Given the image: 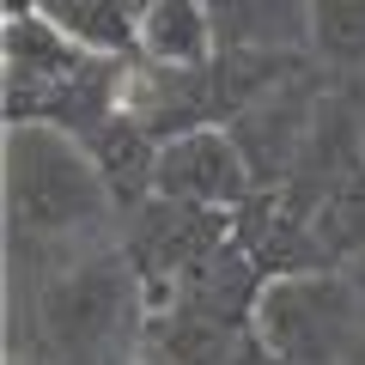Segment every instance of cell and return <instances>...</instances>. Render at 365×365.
Wrapping results in <instances>:
<instances>
[{"instance_id":"obj_14","label":"cell","mask_w":365,"mask_h":365,"mask_svg":"<svg viewBox=\"0 0 365 365\" xmlns=\"http://www.w3.org/2000/svg\"><path fill=\"white\" fill-rule=\"evenodd\" d=\"M311 61L335 73L365 67V0H311Z\"/></svg>"},{"instance_id":"obj_13","label":"cell","mask_w":365,"mask_h":365,"mask_svg":"<svg viewBox=\"0 0 365 365\" xmlns=\"http://www.w3.org/2000/svg\"><path fill=\"white\" fill-rule=\"evenodd\" d=\"M311 232H317V244H323V256L335 268L365 262V146H359V158H347V170L329 182V195L311 207Z\"/></svg>"},{"instance_id":"obj_6","label":"cell","mask_w":365,"mask_h":365,"mask_svg":"<svg viewBox=\"0 0 365 365\" xmlns=\"http://www.w3.org/2000/svg\"><path fill=\"white\" fill-rule=\"evenodd\" d=\"M323 98H329V91L317 86L311 67H304V73H292L287 86L262 91L244 116L225 122V128H232V140L244 146V158H250V170H256L262 189H280V177L292 170V158H299V146H304V134H311Z\"/></svg>"},{"instance_id":"obj_19","label":"cell","mask_w":365,"mask_h":365,"mask_svg":"<svg viewBox=\"0 0 365 365\" xmlns=\"http://www.w3.org/2000/svg\"><path fill=\"white\" fill-rule=\"evenodd\" d=\"M347 365H365V335H359V341L347 347Z\"/></svg>"},{"instance_id":"obj_16","label":"cell","mask_w":365,"mask_h":365,"mask_svg":"<svg viewBox=\"0 0 365 365\" xmlns=\"http://www.w3.org/2000/svg\"><path fill=\"white\" fill-rule=\"evenodd\" d=\"M128 365H182V359H177V353H165V347H158V341H140Z\"/></svg>"},{"instance_id":"obj_18","label":"cell","mask_w":365,"mask_h":365,"mask_svg":"<svg viewBox=\"0 0 365 365\" xmlns=\"http://www.w3.org/2000/svg\"><path fill=\"white\" fill-rule=\"evenodd\" d=\"M6 365H49V359H37V353H6Z\"/></svg>"},{"instance_id":"obj_11","label":"cell","mask_w":365,"mask_h":365,"mask_svg":"<svg viewBox=\"0 0 365 365\" xmlns=\"http://www.w3.org/2000/svg\"><path fill=\"white\" fill-rule=\"evenodd\" d=\"M220 55L207 0H153L140 13V61L146 67H207Z\"/></svg>"},{"instance_id":"obj_2","label":"cell","mask_w":365,"mask_h":365,"mask_svg":"<svg viewBox=\"0 0 365 365\" xmlns=\"http://www.w3.org/2000/svg\"><path fill=\"white\" fill-rule=\"evenodd\" d=\"M146 287L122 244H98L37 274L31 292V347L49 365H128L146 341Z\"/></svg>"},{"instance_id":"obj_10","label":"cell","mask_w":365,"mask_h":365,"mask_svg":"<svg viewBox=\"0 0 365 365\" xmlns=\"http://www.w3.org/2000/svg\"><path fill=\"white\" fill-rule=\"evenodd\" d=\"M37 19L98 61H140V13L128 0H37Z\"/></svg>"},{"instance_id":"obj_8","label":"cell","mask_w":365,"mask_h":365,"mask_svg":"<svg viewBox=\"0 0 365 365\" xmlns=\"http://www.w3.org/2000/svg\"><path fill=\"white\" fill-rule=\"evenodd\" d=\"M86 146H91V165H98V177H104V189H110V201H116L122 225H128L146 201H158V140L146 134L140 116L116 110V116L91 134Z\"/></svg>"},{"instance_id":"obj_20","label":"cell","mask_w":365,"mask_h":365,"mask_svg":"<svg viewBox=\"0 0 365 365\" xmlns=\"http://www.w3.org/2000/svg\"><path fill=\"white\" fill-rule=\"evenodd\" d=\"M128 6H134V13H146V6H153V0H128Z\"/></svg>"},{"instance_id":"obj_15","label":"cell","mask_w":365,"mask_h":365,"mask_svg":"<svg viewBox=\"0 0 365 365\" xmlns=\"http://www.w3.org/2000/svg\"><path fill=\"white\" fill-rule=\"evenodd\" d=\"M232 365H287V359H280V353L244 323V329H237V347H232Z\"/></svg>"},{"instance_id":"obj_7","label":"cell","mask_w":365,"mask_h":365,"mask_svg":"<svg viewBox=\"0 0 365 365\" xmlns=\"http://www.w3.org/2000/svg\"><path fill=\"white\" fill-rule=\"evenodd\" d=\"M232 237L244 244V256L256 262L262 280H280V274H311V268H335L317 244L311 220L292 213L280 201V189H256L244 207L232 213Z\"/></svg>"},{"instance_id":"obj_1","label":"cell","mask_w":365,"mask_h":365,"mask_svg":"<svg viewBox=\"0 0 365 365\" xmlns=\"http://www.w3.org/2000/svg\"><path fill=\"white\" fill-rule=\"evenodd\" d=\"M6 232L13 256L37 244V256H86L110 225H122L104 177L91 165V146L49 122H6Z\"/></svg>"},{"instance_id":"obj_17","label":"cell","mask_w":365,"mask_h":365,"mask_svg":"<svg viewBox=\"0 0 365 365\" xmlns=\"http://www.w3.org/2000/svg\"><path fill=\"white\" fill-rule=\"evenodd\" d=\"M347 274H353V292H359V329H365V262H353Z\"/></svg>"},{"instance_id":"obj_5","label":"cell","mask_w":365,"mask_h":365,"mask_svg":"<svg viewBox=\"0 0 365 365\" xmlns=\"http://www.w3.org/2000/svg\"><path fill=\"white\" fill-rule=\"evenodd\" d=\"M262 182L250 170L244 146L232 140V128L207 122V128L170 134L158 146V195L165 201H189V207H213V213H237Z\"/></svg>"},{"instance_id":"obj_3","label":"cell","mask_w":365,"mask_h":365,"mask_svg":"<svg viewBox=\"0 0 365 365\" xmlns=\"http://www.w3.org/2000/svg\"><path fill=\"white\" fill-rule=\"evenodd\" d=\"M250 329L268 341L287 365H347L359 329V292L347 268H311L262 280L250 304Z\"/></svg>"},{"instance_id":"obj_9","label":"cell","mask_w":365,"mask_h":365,"mask_svg":"<svg viewBox=\"0 0 365 365\" xmlns=\"http://www.w3.org/2000/svg\"><path fill=\"white\" fill-rule=\"evenodd\" d=\"M220 49L311 55V0H207Z\"/></svg>"},{"instance_id":"obj_12","label":"cell","mask_w":365,"mask_h":365,"mask_svg":"<svg viewBox=\"0 0 365 365\" xmlns=\"http://www.w3.org/2000/svg\"><path fill=\"white\" fill-rule=\"evenodd\" d=\"M0 49H6V86H55V79L79 73L86 61H98V55L73 49V43H67L49 19H37V13L31 19H6Z\"/></svg>"},{"instance_id":"obj_4","label":"cell","mask_w":365,"mask_h":365,"mask_svg":"<svg viewBox=\"0 0 365 365\" xmlns=\"http://www.w3.org/2000/svg\"><path fill=\"white\" fill-rule=\"evenodd\" d=\"M220 244H232V213L165 201V195L146 201L128 220V237H122V250H128L134 274H140V287H146V311H158V304L177 292L182 274L201 268Z\"/></svg>"}]
</instances>
